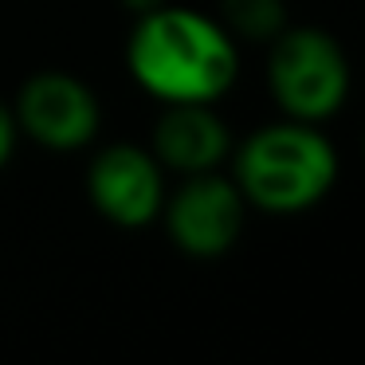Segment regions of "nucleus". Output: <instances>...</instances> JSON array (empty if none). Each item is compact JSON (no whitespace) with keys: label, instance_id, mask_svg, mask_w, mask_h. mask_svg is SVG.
Segmentation results:
<instances>
[{"label":"nucleus","instance_id":"obj_1","mask_svg":"<svg viewBox=\"0 0 365 365\" xmlns=\"http://www.w3.org/2000/svg\"><path fill=\"white\" fill-rule=\"evenodd\" d=\"M122 63L130 83L158 106H220L240 83L244 51L216 12L169 0L145 16H134Z\"/></svg>","mask_w":365,"mask_h":365},{"label":"nucleus","instance_id":"obj_2","mask_svg":"<svg viewBox=\"0 0 365 365\" xmlns=\"http://www.w3.org/2000/svg\"><path fill=\"white\" fill-rule=\"evenodd\" d=\"M228 177L252 212L291 220L314 212L338 189L341 158L326 126L279 114L232 142Z\"/></svg>","mask_w":365,"mask_h":365},{"label":"nucleus","instance_id":"obj_3","mask_svg":"<svg viewBox=\"0 0 365 365\" xmlns=\"http://www.w3.org/2000/svg\"><path fill=\"white\" fill-rule=\"evenodd\" d=\"M263 48V87L283 118L330 126L346 110L354 91V63L334 32L318 24H287Z\"/></svg>","mask_w":365,"mask_h":365},{"label":"nucleus","instance_id":"obj_4","mask_svg":"<svg viewBox=\"0 0 365 365\" xmlns=\"http://www.w3.org/2000/svg\"><path fill=\"white\" fill-rule=\"evenodd\" d=\"M12 118L20 138L43 153L71 158L98 142L103 134V103L83 75L63 67H40L12 95Z\"/></svg>","mask_w":365,"mask_h":365},{"label":"nucleus","instance_id":"obj_5","mask_svg":"<svg viewBox=\"0 0 365 365\" xmlns=\"http://www.w3.org/2000/svg\"><path fill=\"white\" fill-rule=\"evenodd\" d=\"M252 208L224 169L181 177L161 200L158 224L165 240L189 259H224L240 244Z\"/></svg>","mask_w":365,"mask_h":365},{"label":"nucleus","instance_id":"obj_6","mask_svg":"<svg viewBox=\"0 0 365 365\" xmlns=\"http://www.w3.org/2000/svg\"><path fill=\"white\" fill-rule=\"evenodd\" d=\"M87 200L106 224L122 232H138L158 224L161 200L169 192V173L150 153L145 142H106L91 153L87 173H83Z\"/></svg>","mask_w":365,"mask_h":365},{"label":"nucleus","instance_id":"obj_7","mask_svg":"<svg viewBox=\"0 0 365 365\" xmlns=\"http://www.w3.org/2000/svg\"><path fill=\"white\" fill-rule=\"evenodd\" d=\"M232 142H236V134L216 106L181 103V106H161L145 145L169 177H192L228 165Z\"/></svg>","mask_w":365,"mask_h":365},{"label":"nucleus","instance_id":"obj_8","mask_svg":"<svg viewBox=\"0 0 365 365\" xmlns=\"http://www.w3.org/2000/svg\"><path fill=\"white\" fill-rule=\"evenodd\" d=\"M216 20L240 43L263 48L291 24V4L287 0H216Z\"/></svg>","mask_w":365,"mask_h":365},{"label":"nucleus","instance_id":"obj_9","mask_svg":"<svg viewBox=\"0 0 365 365\" xmlns=\"http://www.w3.org/2000/svg\"><path fill=\"white\" fill-rule=\"evenodd\" d=\"M16 150H20V126H16V118H12V106L0 98V173L12 165Z\"/></svg>","mask_w":365,"mask_h":365},{"label":"nucleus","instance_id":"obj_10","mask_svg":"<svg viewBox=\"0 0 365 365\" xmlns=\"http://www.w3.org/2000/svg\"><path fill=\"white\" fill-rule=\"evenodd\" d=\"M161 4H169V0H118V9L126 12L130 20L145 16V12H153V9H161Z\"/></svg>","mask_w":365,"mask_h":365}]
</instances>
